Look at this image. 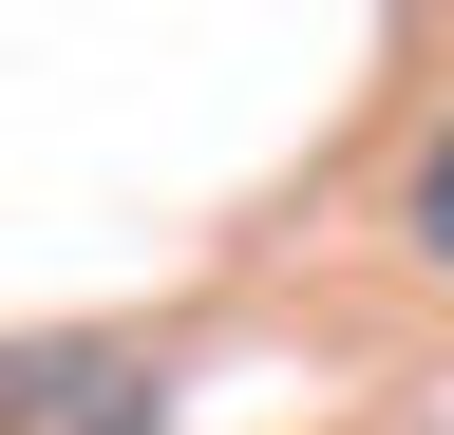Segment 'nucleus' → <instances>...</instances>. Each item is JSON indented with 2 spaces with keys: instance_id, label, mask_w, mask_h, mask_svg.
Instances as JSON below:
<instances>
[{
  "instance_id": "nucleus-1",
  "label": "nucleus",
  "mask_w": 454,
  "mask_h": 435,
  "mask_svg": "<svg viewBox=\"0 0 454 435\" xmlns=\"http://www.w3.org/2000/svg\"><path fill=\"white\" fill-rule=\"evenodd\" d=\"M397 265H435V284H454V114L417 133V171H397Z\"/></svg>"
}]
</instances>
